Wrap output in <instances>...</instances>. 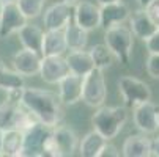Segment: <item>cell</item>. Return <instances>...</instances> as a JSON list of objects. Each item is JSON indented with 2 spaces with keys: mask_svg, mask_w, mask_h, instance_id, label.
I'll list each match as a JSON object with an SVG mask.
<instances>
[{
  "mask_svg": "<svg viewBox=\"0 0 159 157\" xmlns=\"http://www.w3.org/2000/svg\"><path fill=\"white\" fill-rule=\"evenodd\" d=\"M121 155L125 157H150L151 155V140L147 133L129 135L121 148Z\"/></svg>",
  "mask_w": 159,
  "mask_h": 157,
  "instance_id": "9a60e30c",
  "label": "cell"
},
{
  "mask_svg": "<svg viewBox=\"0 0 159 157\" xmlns=\"http://www.w3.org/2000/svg\"><path fill=\"white\" fill-rule=\"evenodd\" d=\"M22 91H24V86L10 89V91H7V94H8V99H7V101L14 102V104H20V99H22Z\"/></svg>",
  "mask_w": 159,
  "mask_h": 157,
  "instance_id": "d6a6232c",
  "label": "cell"
},
{
  "mask_svg": "<svg viewBox=\"0 0 159 157\" xmlns=\"http://www.w3.org/2000/svg\"><path fill=\"white\" fill-rule=\"evenodd\" d=\"M20 105L32 111L39 123L49 127L58 126L63 120V104L55 93L48 89L24 86Z\"/></svg>",
  "mask_w": 159,
  "mask_h": 157,
  "instance_id": "6da1fadb",
  "label": "cell"
},
{
  "mask_svg": "<svg viewBox=\"0 0 159 157\" xmlns=\"http://www.w3.org/2000/svg\"><path fill=\"white\" fill-rule=\"evenodd\" d=\"M98 5H107V3H115V2H120V0H96Z\"/></svg>",
  "mask_w": 159,
  "mask_h": 157,
  "instance_id": "d590c367",
  "label": "cell"
},
{
  "mask_svg": "<svg viewBox=\"0 0 159 157\" xmlns=\"http://www.w3.org/2000/svg\"><path fill=\"white\" fill-rule=\"evenodd\" d=\"M51 132L52 127L43 123H36L30 129L24 130V146L20 157H43V145Z\"/></svg>",
  "mask_w": 159,
  "mask_h": 157,
  "instance_id": "ba28073f",
  "label": "cell"
},
{
  "mask_svg": "<svg viewBox=\"0 0 159 157\" xmlns=\"http://www.w3.org/2000/svg\"><path fill=\"white\" fill-rule=\"evenodd\" d=\"M145 46H147L148 54H159V28L154 30L145 39Z\"/></svg>",
  "mask_w": 159,
  "mask_h": 157,
  "instance_id": "f546056e",
  "label": "cell"
},
{
  "mask_svg": "<svg viewBox=\"0 0 159 157\" xmlns=\"http://www.w3.org/2000/svg\"><path fill=\"white\" fill-rule=\"evenodd\" d=\"M3 5H5V3L2 2V0H0V13H2V10H3Z\"/></svg>",
  "mask_w": 159,
  "mask_h": 157,
  "instance_id": "ab89813d",
  "label": "cell"
},
{
  "mask_svg": "<svg viewBox=\"0 0 159 157\" xmlns=\"http://www.w3.org/2000/svg\"><path fill=\"white\" fill-rule=\"evenodd\" d=\"M60 2H63V3H68V5H71V7H74L79 0H60Z\"/></svg>",
  "mask_w": 159,
  "mask_h": 157,
  "instance_id": "74e56055",
  "label": "cell"
},
{
  "mask_svg": "<svg viewBox=\"0 0 159 157\" xmlns=\"http://www.w3.org/2000/svg\"><path fill=\"white\" fill-rule=\"evenodd\" d=\"M65 41H66V47L68 50H82L87 47L88 42V32L80 28L76 22L71 19L63 28Z\"/></svg>",
  "mask_w": 159,
  "mask_h": 157,
  "instance_id": "ffe728a7",
  "label": "cell"
},
{
  "mask_svg": "<svg viewBox=\"0 0 159 157\" xmlns=\"http://www.w3.org/2000/svg\"><path fill=\"white\" fill-rule=\"evenodd\" d=\"M61 157L60 155V151H58V146L54 140V135L52 132L48 135V138L44 140V145H43V157Z\"/></svg>",
  "mask_w": 159,
  "mask_h": 157,
  "instance_id": "83f0119b",
  "label": "cell"
},
{
  "mask_svg": "<svg viewBox=\"0 0 159 157\" xmlns=\"http://www.w3.org/2000/svg\"><path fill=\"white\" fill-rule=\"evenodd\" d=\"M73 20L76 24L87 30L92 32L99 28L101 25V14H99V7H96L92 2H85V0H79L74 5V11H73Z\"/></svg>",
  "mask_w": 159,
  "mask_h": 157,
  "instance_id": "30bf717a",
  "label": "cell"
},
{
  "mask_svg": "<svg viewBox=\"0 0 159 157\" xmlns=\"http://www.w3.org/2000/svg\"><path fill=\"white\" fill-rule=\"evenodd\" d=\"M151 155L159 157V137L151 140Z\"/></svg>",
  "mask_w": 159,
  "mask_h": 157,
  "instance_id": "836d02e7",
  "label": "cell"
},
{
  "mask_svg": "<svg viewBox=\"0 0 159 157\" xmlns=\"http://www.w3.org/2000/svg\"><path fill=\"white\" fill-rule=\"evenodd\" d=\"M73 19V7L58 2L51 5L43 14V24L46 30H63L65 25Z\"/></svg>",
  "mask_w": 159,
  "mask_h": 157,
  "instance_id": "7c38bea8",
  "label": "cell"
},
{
  "mask_svg": "<svg viewBox=\"0 0 159 157\" xmlns=\"http://www.w3.org/2000/svg\"><path fill=\"white\" fill-rule=\"evenodd\" d=\"M2 146H3V129H0V155H2Z\"/></svg>",
  "mask_w": 159,
  "mask_h": 157,
  "instance_id": "8d00e7d4",
  "label": "cell"
},
{
  "mask_svg": "<svg viewBox=\"0 0 159 157\" xmlns=\"http://www.w3.org/2000/svg\"><path fill=\"white\" fill-rule=\"evenodd\" d=\"M2 2H3V3H14L16 0H2Z\"/></svg>",
  "mask_w": 159,
  "mask_h": 157,
  "instance_id": "f35d334b",
  "label": "cell"
},
{
  "mask_svg": "<svg viewBox=\"0 0 159 157\" xmlns=\"http://www.w3.org/2000/svg\"><path fill=\"white\" fill-rule=\"evenodd\" d=\"M145 11L148 13L150 19L154 22V25L159 28V0H154V2H151V3L145 8Z\"/></svg>",
  "mask_w": 159,
  "mask_h": 157,
  "instance_id": "1f68e13d",
  "label": "cell"
},
{
  "mask_svg": "<svg viewBox=\"0 0 159 157\" xmlns=\"http://www.w3.org/2000/svg\"><path fill=\"white\" fill-rule=\"evenodd\" d=\"M120 151H118V148L115 146V145H112V143H104V146L101 148V151H99V154H98V157H120Z\"/></svg>",
  "mask_w": 159,
  "mask_h": 157,
  "instance_id": "4dcf8cb0",
  "label": "cell"
},
{
  "mask_svg": "<svg viewBox=\"0 0 159 157\" xmlns=\"http://www.w3.org/2000/svg\"><path fill=\"white\" fill-rule=\"evenodd\" d=\"M129 25H131L132 35L143 39V41L154 30H157V27L154 25V22L150 19L148 13L145 11V8H140L137 11H134L132 14H129Z\"/></svg>",
  "mask_w": 159,
  "mask_h": 157,
  "instance_id": "ac0fdd59",
  "label": "cell"
},
{
  "mask_svg": "<svg viewBox=\"0 0 159 157\" xmlns=\"http://www.w3.org/2000/svg\"><path fill=\"white\" fill-rule=\"evenodd\" d=\"M68 66H70V71L79 76H85L88 74L95 68V63L92 60V55H90L88 50L82 49V50H71L70 55L66 57Z\"/></svg>",
  "mask_w": 159,
  "mask_h": 157,
  "instance_id": "44dd1931",
  "label": "cell"
},
{
  "mask_svg": "<svg viewBox=\"0 0 159 157\" xmlns=\"http://www.w3.org/2000/svg\"><path fill=\"white\" fill-rule=\"evenodd\" d=\"M126 121H128L126 107H107L104 104L98 107V110L92 116L93 129L98 130L107 142L118 135Z\"/></svg>",
  "mask_w": 159,
  "mask_h": 157,
  "instance_id": "7a4b0ae2",
  "label": "cell"
},
{
  "mask_svg": "<svg viewBox=\"0 0 159 157\" xmlns=\"http://www.w3.org/2000/svg\"><path fill=\"white\" fill-rule=\"evenodd\" d=\"M118 91L123 98V102L126 107L134 108L142 102H147L151 99V89L148 83L143 80H139L132 76H123L118 80Z\"/></svg>",
  "mask_w": 159,
  "mask_h": 157,
  "instance_id": "5b68a950",
  "label": "cell"
},
{
  "mask_svg": "<svg viewBox=\"0 0 159 157\" xmlns=\"http://www.w3.org/2000/svg\"><path fill=\"white\" fill-rule=\"evenodd\" d=\"M107 99V85L104 71L93 68L88 74L84 76V85H82V101L88 107H99Z\"/></svg>",
  "mask_w": 159,
  "mask_h": 157,
  "instance_id": "277c9868",
  "label": "cell"
},
{
  "mask_svg": "<svg viewBox=\"0 0 159 157\" xmlns=\"http://www.w3.org/2000/svg\"><path fill=\"white\" fill-rule=\"evenodd\" d=\"M27 17L20 11L17 3H5L0 13V38H10L11 35L17 33L27 24Z\"/></svg>",
  "mask_w": 159,
  "mask_h": 157,
  "instance_id": "9c48e42d",
  "label": "cell"
},
{
  "mask_svg": "<svg viewBox=\"0 0 159 157\" xmlns=\"http://www.w3.org/2000/svg\"><path fill=\"white\" fill-rule=\"evenodd\" d=\"M104 44L110 49L117 61L121 64L129 63L134 47V35L129 27L118 24L104 30Z\"/></svg>",
  "mask_w": 159,
  "mask_h": 157,
  "instance_id": "3957f363",
  "label": "cell"
},
{
  "mask_svg": "<svg viewBox=\"0 0 159 157\" xmlns=\"http://www.w3.org/2000/svg\"><path fill=\"white\" fill-rule=\"evenodd\" d=\"M24 85V76H20L17 71L10 69L7 63L0 58V89L10 91L13 88H20Z\"/></svg>",
  "mask_w": 159,
  "mask_h": 157,
  "instance_id": "d4e9b609",
  "label": "cell"
},
{
  "mask_svg": "<svg viewBox=\"0 0 159 157\" xmlns=\"http://www.w3.org/2000/svg\"><path fill=\"white\" fill-rule=\"evenodd\" d=\"M107 140L101 135V133L98 130H92L85 133V135L82 137L80 143H79V152L82 157H98L101 148L104 146Z\"/></svg>",
  "mask_w": 159,
  "mask_h": 157,
  "instance_id": "cb8c5ba5",
  "label": "cell"
},
{
  "mask_svg": "<svg viewBox=\"0 0 159 157\" xmlns=\"http://www.w3.org/2000/svg\"><path fill=\"white\" fill-rule=\"evenodd\" d=\"M57 85H58V99L63 105H74L82 101V85H84L82 76L70 72Z\"/></svg>",
  "mask_w": 159,
  "mask_h": 157,
  "instance_id": "8fae6325",
  "label": "cell"
},
{
  "mask_svg": "<svg viewBox=\"0 0 159 157\" xmlns=\"http://www.w3.org/2000/svg\"><path fill=\"white\" fill-rule=\"evenodd\" d=\"M46 0H16L17 7L24 13L27 19H35L43 13V7Z\"/></svg>",
  "mask_w": 159,
  "mask_h": 157,
  "instance_id": "4316f807",
  "label": "cell"
},
{
  "mask_svg": "<svg viewBox=\"0 0 159 157\" xmlns=\"http://www.w3.org/2000/svg\"><path fill=\"white\" fill-rule=\"evenodd\" d=\"M52 135H54V140L58 146V151H60L61 157L73 155V152L76 151V148L79 145V138H77L76 132L71 127L58 124V126L52 127Z\"/></svg>",
  "mask_w": 159,
  "mask_h": 157,
  "instance_id": "2e32d148",
  "label": "cell"
},
{
  "mask_svg": "<svg viewBox=\"0 0 159 157\" xmlns=\"http://www.w3.org/2000/svg\"><path fill=\"white\" fill-rule=\"evenodd\" d=\"M68 50L63 30H48L43 36L41 57L44 55H63Z\"/></svg>",
  "mask_w": 159,
  "mask_h": 157,
  "instance_id": "d6986e66",
  "label": "cell"
},
{
  "mask_svg": "<svg viewBox=\"0 0 159 157\" xmlns=\"http://www.w3.org/2000/svg\"><path fill=\"white\" fill-rule=\"evenodd\" d=\"M151 2H154V0H137V3H139L140 8H147Z\"/></svg>",
  "mask_w": 159,
  "mask_h": 157,
  "instance_id": "e575fe53",
  "label": "cell"
},
{
  "mask_svg": "<svg viewBox=\"0 0 159 157\" xmlns=\"http://www.w3.org/2000/svg\"><path fill=\"white\" fill-rule=\"evenodd\" d=\"M39 64H41V54L35 50L24 47L13 55V69L24 77L36 76L39 72Z\"/></svg>",
  "mask_w": 159,
  "mask_h": 157,
  "instance_id": "4fadbf2b",
  "label": "cell"
},
{
  "mask_svg": "<svg viewBox=\"0 0 159 157\" xmlns=\"http://www.w3.org/2000/svg\"><path fill=\"white\" fill-rule=\"evenodd\" d=\"M99 14H101V28L107 30L113 25L123 24L125 20L129 19V8L126 3H123L121 0L115 3H107V5H101L99 7Z\"/></svg>",
  "mask_w": 159,
  "mask_h": 157,
  "instance_id": "5bb4252c",
  "label": "cell"
},
{
  "mask_svg": "<svg viewBox=\"0 0 159 157\" xmlns=\"http://www.w3.org/2000/svg\"><path fill=\"white\" fill-rule=\"evenodd\" d=\"M17 35H19V41L22 44V47L41 54L44 32L38 25H33V24H29V22H27V24L17 32Z\"/></svg>",
  "mask_w": 159,
  "mask_h": 157,
  "instance_id": "7402d4cb",
  "label": "cell"
},
{
  "mask_svg": "<svg viewBox=\"0 0 159 157\" xmlns=\"http://www.w3.org/2000/svg\"><path fill=\"white\" fill-rule=\"evenodd\" d=\"M24 113L25 110L20 107V104H14L10 101L0 104V129H19Z\"/></svg>",
  "mask_w": 159,
  "mask_h": 157,
  "instance_id": "e0dca14e",
  "label": "cell"
},
{
  "mask_svg": "<svg viewBox=\"0 0 159 157\" xmlns=\"http://www.w3.org/2000/svg\"><path fill=\"white\" fill-rule=\"evenodd\" d=\"M70 66H68L66 57L63 55H44L41 57V64H39V76L43 82L49 85H57L65 76H68Z\"/></svg>",
  "mask_w": 159,
  "mask_h": 157,
  "instance_id": "52a82bcc",
  "label": "cell"
},
{
  "mask_svg": "<svg viewBox=\"0 0 159 157\" xmlns=\"http://www.w3.org/2000/svg\"><path fill=\"white\" fill-rule=\"evenodd\" d=\"M132 121L142 133H154L159 130V105L151 99L134 107Z\"/></svg>",
  "mask_w": 159,
  "mask_h": 157,
  "instance_id": "8992f818",
  "label": "cell"
},
{
  "mask_svg": "<svg viewBox=\"0 0 159 157\" xmlns=\"http://www.w3.org/2000/svg\"><path fill=\"white\" fill-rule=\"evenodd\" d=\"M22 146H24V132L19 130V129H7V130H3L2 155L20 157Z\"/></svg>",
  "mask_w": 159,
  "mask_h": 157,
  "instance_id": "603a6c76",
  "label": "cell"
},
{
  "mask_svg": "<svg viewBox=\"0 0 159 157\" xmlns=\"http://www.w3.org/2000/svg\"><path fill=\"white\" fill-rule=\"evenodd\" d=\"M147 72L151 79H159V54H150L148 55Z\"/></svg>",
  "mask_w": 159,
  "mask_h": 157,
  "instance_id": "f1b7e54d",
  "label": "cell"
},
{
  "mask_svg": "<svg viewBox=\"0 0 159 157\" xmlns=\"http://www.w3.org/2000/svg\"><path fill=\"white\" fill-rule=\"evenodd\" d=\"M90 55H92V60L95 63V68L106 71L109 68H112V64L115 63V57L110 52V49L106 46V44H95V46L88 50Z\"/></svg>",
  "mask_w": 159,
  "mask_h": 157,
  "instance_id": "484cf974",
  "label": "cell"
}]
</instances>
